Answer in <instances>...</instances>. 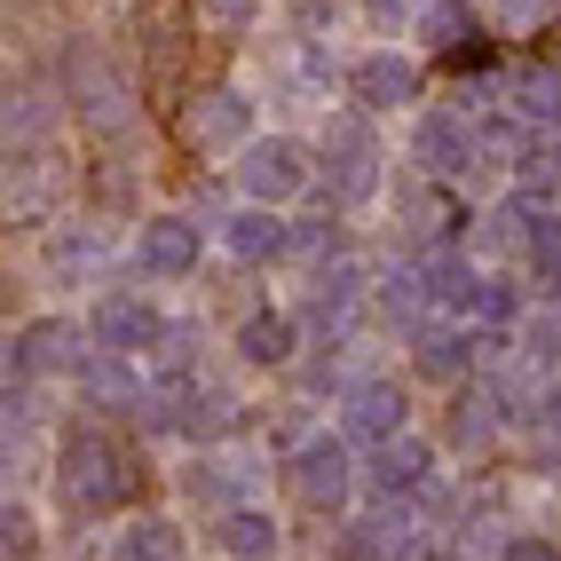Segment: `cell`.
I'll return each instance as SVG.
<instances>
[{
	"label": "cell",
	"mask_w": 561,
	"mask_h": 561,
	"mask_svg": "<svg viewBox=\"0 0 561 561\" xmlns=\"http://www.w3.org/2000/svg\"><path fill=\"white\" fill-rule=\"evenodd\" d=\"M245 182H253V191H293V182H301V167H293V151H285V142H270V151H253Z\"/></svg>",
	"instance_id": "6da1fadb"
},
{
	"label": "cell",
	"mask_w": 561,
	"mask_h": 561,
	"mask_svg": "<svg viewBox=\"0 0 561 561\" xmlns=\"http://www.w3.org/2000/svg\"><path fill=\"white\" fill-rule=\"evenodd\" d=\"M221 546H230L238 561H261V553H270V546H277V530H270V522H253V514H238V522H230V530H221Z\"/></svg>",
	"instance_id": "7a4b0ae2"
},
{
	"label": "cell",
	"mask_w": 561,
	"mask_h": 561,
	"mask_svg": "<svg viewBox=\"0 0 561 561\" xmlns=\"http://www.w3.org/2000/svg\"><path fill=\"white\" fill-rule=\"evenodd\" d=\"M119 561H174V530H159V522H151V530H135L119 546Z\"/></svg>",
	"instance_id": "3957f363"
},
{
	"label": "cell",
	"mask_w": 561,
	"mask_h": 561,
	"mask_svg": "<svg viewBox=\"0 0 561 561\" xmlns=\"http://www.w3.org/2000/svg\"><path fill=\"white\" fill-rule=\"evenodd\" d=\"M151 261H159V270H182V261H191V230L159 221V230H151Z\"/></svg>",
	"instance_id": "277c9868"
},
{
	"label": "cell",
	"mask_w": 561,
	"mask_h": 561,
	"mask_svg": "<svg viewBox=\"0 0 561 561\" xmlns=\"http://www.w3.org/2000/svg\"><path fill=\"white\" fill-rule=\"evenodd\" d=\"M135 332H151V317H142L135 301H111L103 309V341H135Z\"/></svg>",
	"instance_id": "5b68a950"
},
{
	"label": "cell",
	"mask_w": 561,
	"mask_h": 561,
	"mask_svg": "<svg viewBox=\"0 0 561 561\" xmlns=\"http://www.w3.org/2000/svg\"><path fill=\"white\" fill-rule=\"evenodd\" d=\"M301 482H309V499H341V451H317Z\"/></svg>",
	"instance_id": "8992f818"
},
{
	"label": "cell",
	"mask_w": 561,
	"mask_h": 561,
	"mask_svg": "<svg viewBox=\"0 0 561 561\" xmlns=\"http://www.w3.org/2000/svg\"><path fill=\"white\" fill-rule=\"evenodd\" d=\"M356 80L371 88V103H396V95H403V71H396V64H364Z\"/></svg>",
	"instance_id": "52a82bcc"
},
{
	"label": "cell",
	"mask_w": 561,
	"mask_h": 561,
	"mask_svg": "<svg viewBox=\"0 0 561 561\" xmlns=\"http://www.w3.org/2000/svg\"><path fill=\"white\" fill-rule=\"evenodd\" d=\"M506 561H553V553H546V546H538V538H522V546H514V553H506Z\"/></svg>",
	"instance_id": "ba28073f"
}]
</instances>
